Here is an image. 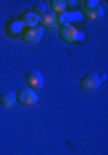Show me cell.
I'll use <instances>...</instances> for the list:
<instances>
[{
	"label": "cell",
	"instance_id": "1",
	"mask_svg": "<svg viewBox=\"0 0 108 155\" xmlns=\"http://www.w3.org/2000/svg\"><path fill=\"white\" fill-rule=\"evenodd\" d=\"M79 7H81V16L87 17V19H91V21H96V19H101L105 11H103V7L100 5V2L96 0H81V2H77Z\"/></svg>",
	"mask_w": 108,
	"mask_h": 155
},
{
	"label": "cell",
	"instance_id": "2",
	"mask_svg": "<svg viewBox=\"0 0 108 155\" xmlns=\"http://www.w3.org/2000/svg\"><path fill=\"white\" fill-rule=\"evenodd\" d=\"M59 35H60V38L64 40L65 43H74V41H81V40H84V35H82L79 29H76L74 26H70V24H67V26H60Z\"/></svg>",
	"mask_w": 108,
	"mask_h": 155
},
{
	"label": "cell",
	"instance_id": "3",
	"mask_svg": "<svg viewBox=\"0 0 108 155\" xmlns=\"http://www.w3.org/2000/svg\"><path fill=\"white\" fill-rule=\"evenodd\" d=\"M101 81L103 79L98 72H89V74H86V76L81 79L79 86H81L82 91H96V90L101 86Z\"/></svg>",
	"mask_w": 108,
	"mask_h": 155
},
{
	"label": "cell",
	"instance_id": "4",
	"mask_svg": "<svg viewBox=\"0 0 108 155\" xmlns=\"http://www.w3.org/2000/svg\"><path fill=\"white\" fill-rule=\"evenodd\" d=\"M16 100L17 104H21V105H34L36 102H38V93L31 88H21L19 91H16Z\"/></svg>",
	"mask_w": 108,
	"mask_h": 155
},
{
	"label": "cell",
	"instance_id": "5",
	"mask_svg": "<svg viewBox=\"0 0 108 155\" xmlns=\"http://www.w3.org/2000/svg\"><path fill=\"white\" fill-rule=\"evenodd\" d=\"M43 38V28H24L22 31V40H24V43H29V45H34L38 43L40 40Z\"/></svg>",
	"mask_w": 108,
	"mask_h": 155
},
{
	"label": "cell",
	"instance_id": "6",
	"mask_svg": "<svg viewBox=\"0 0 108 155\" xmlns=\"http://www.w3.org/2000/svg\"><path fill=\"white\" fill-rule=\"evenodd\" d=\"M26 83H27V88H31V90H40V88H43V84H45V78L41 72L38 71H29L26 74Z\"/></svg>",
	"mask_w": 108,
	"mask_h": 155
},
{
	"label": "cell",
	"instance_id": "7",
	"mask_svg": "<svg viewBox=\"0 0 108 155\" xmlns=\"http://www.w3.org/2000/svg\"><path fill=\"white\" fill-rule=\"evenodd\" d=\"M82 16L79 11H65L64 14L57 16V21H59V26H67L70 22H76V21H81Z\"/></svg>",
	"mask_w": 108,
	"mask_h": 155
},
{
	"label": "cell",
	"instance_id": "8",
	"mask_svg": "<svg viewBox=\"0 0 108 155\" xmlns=\"http://www.w3.org/2000/svg\"><path fill=\"white\" fill-rule=\"evenodd\" d=\"M24 22L21 21V19H12V21H9L5 24V31L9 36H17V35H22V31H24Z\"/></svg>",
	"mask_w": 108,
	"mask_h": 155
},
{
	"label": "cell",
	"instance_id": "9",
	"mask_svg": "<svg viewBox=\"0 0 108 155\" xmlns=\"http://www.w3.org/2000/svg\"><path fill=\"white\" fill-rule=\"evenodd\" d=\"M40 28H48V29H59V21H57V16L48 12V14H45V16L40 17Z\"/></svg>",
	"mask_w": 108,
	"mask_h": 155
},
{
	"label": "cell",
	"instance_id": "10",
	"mask_svg": "<svg viewBox=\"0 0 108 155\" xmlns=\"http://www.w3.org/2000/svg\"><path fill=\"white\" fill-rule=\"evenodd\" d=\"M48 11L55 16H60V14H64L67 11V5H65V0H50L48 4Z\"/></svg>",
	"mask_w": 108,
	"mask_h": 155
},
{
	"label": "cell",
	"instance_id": "11",
	"mask_svg": "<svg viewBox=\"0 0 108 155\" xmlns=\"http://www.w3.org/2000/svg\"><path fill=\"white\" fill-rule=\"evenodd\" d=\"M21 21L24 22V26H26V28H36V26H40V17L36 16L33 11L24 12Z\"/></svg>",
	"mask_w": 108,
	"mask_h": 155
},
{
	"label": "cell",
	"instance_id": "12",
	"mask_svg": "<svg viewBox=\"0 0 108 155\" xmlns=\"http://www.w3.org/2000/svg\"><path fill=\"white\" fill-rule=\"evenodd\" d=\"M16 93L14 91H4V93L0 95V105L2 107H12V105H16Z\"/></svg>",
	"mask_w": 108,
	"mask_h": 155
},
{
	"label": "cell",
	"instance_id": "13",
	"mask_svg": "<svg viewBox=\"0 0 108 155\" xmlns=\"http://www.w3.org/2000/svg\"><path fill=\"white\" fill-rule=\"evenodd\" d=\"M33 12L38 17H41V16H45V14H48L50 11H48V5H46V4H36L34 9H33Z\"/></svg>",
	"mask_w": 108,
	"mask_h": 155
},
{
	"label": "cell",
	"instance_id": "14",
	"mask_svg": "<svg viewBox=\"0 0 108 155\" xmlns=\"http://www.w3.org/2000/svg\"><path fill=\"white\" fill-rule=\"evenodd\" d=\"M65 5H67V9H72V7H76L77 5V2H74V0H70V2H65Z\"/></svg>",
	"mask_w": 108,
	"mask_h": 155
}]
</instances>
